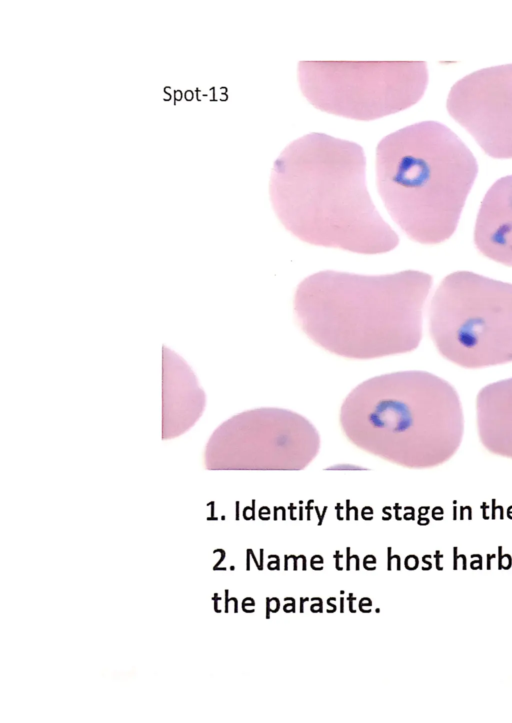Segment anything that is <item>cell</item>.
Instances as JSON below:
<instances>
[{"instance_id": "1", "label": "cell", "mask_w": 512, "mask_h": 723, "mask_svg": "<svg viewBox=\"0 0 512 723\" xmlns=\"http://www.w3.org/2000/svg\"><path fill=\"white\" fill-rule=\"evenodd\" d=\"M269 196L284 228L308 244L365 255L399 244L370 197L355 142L320 132L295 139L274 161Z\"/></svg>"}, {"instance_id": "2", "label": "cell", "mask_w": 512, "mask_h": 723, "mask_svg": "<svg viewBox=\"0 0 512 723\" xmlns=\"http://www.w3.org/2000/svg\"><path fill=\"white\" fill-rule=\"evenodd\" d=\"M433 277L419 270L362 275L324 270L297 286L296 321L316 345L349 359L415 350Z\"/></svg>"}, {"instance_id": "3", "label": "cell", "mask_w": 512, "mask_h": 723, "mask_svg": "<svg viewBox=\"0 0 512 723\" xmlns=\"http://www.w3.org/2000/svg\"><path fill=\"white\" fill-rule=\"evenodd\" d=\"M340 424L360 449L412 469L448 461L464 434L456 389L419 370L379 375L359 384L341 406Z\"/></svg>"}, {"instance_id": "4", "label": "cell", "mask_w": 512, "mask_h": 723, "mask_svg": "<svg viewBox=\"0 0 512 723\" xmlns=\"http://www.w3.org/2000/svg\"><path fill=\"white\" fill-rule=\"evenodd\" d=\"M375 170L392 220L412 241L438 245L456 232L479 167L448 126L421 121L378 142Z\"/></svg>"}, {"instance_id": "5", "label": "cell", "mask_w": 512, "mask_h": 723, "mask_svg": "<svg viewBox=\"0 0 512 723\" xmlns=\"http://www.w3.org/2000/svg\"><path fill=\"white\" fill-rule=\"evenodd\" d=\"M434 346L466 369L512 363V283L474 271L447 274L428 309Z\"/></svg>"}, {"instance_id": "6", "label": "cell", "mask_w": 512, "mask_h": 723, "mask_svg": "<svg viewBox=\"0 0 512 723\" xmlns=\"http://www.w3.org/2000/svg\"><path fill=\"white\" fill-rule=\"evenodd\" d=\"M300 91L316 109L371 121L410 108L423 97L429 73L424 61H300Z\"/></svg>"}, {"instance_id": "7", "label": "cell", "mask_w": 512, "mask_h": 723, "mask_svg": "<svg viewBox=\"0 0 512 723\" xmlns=\"http://www.w3.org/2000/svg\"><path fill=\"white\" fill-rule=\"evenodd\" d=\"M233 428L234 469L301 470L320 447L315 427L284 409L250 410L235 417Z\"/></svg>"}, {"instance_id": "8", "label": "cell", "mask_w": 512, "mask_h": 723, "mask_svg": "<svg viewBox=\"0 0 512 723\" xmlns=\"http://www.w3.org/2000/svg\"><path fill=\"white\" fill-rule=\"evenodd\" d=\"M449 115L495 159H512V63L474 71L453 84Z\"/></svg>"}, {"instance_id": "9", "label": "cell", "mask_w": 512, "mask_h": 723, "mask_svg": "<svg viewBox=\"0 0 512 723\" xmlns=\"http://www.w3.org/2000/svg\"><path fill=\"white\" fill-rule=\"evenodd\" d=\"M473 241L485 258L512 268V174L496 180L485 193Z\"/></svg>"}, {"instance_id": "10", "label": "cell", "mask_w": 512, "mask_h": 723, "mask_svg": "<svg viewBox=\"0 0 512 723\" xmlns=\"http://www.w3.org/2000/svg\"><path fill=\"white\" fill-rule=\"evenodd\" d=\"M477 429L490 452L512 459V377L484 386L476 398Z\"/></svg>"}]
</instances>
